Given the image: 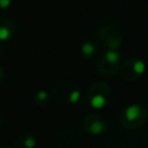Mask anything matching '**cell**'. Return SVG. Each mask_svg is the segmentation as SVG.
Segmentation results:
<instances>
[{
    "instance_id": "cell-1",
    "label": "cell",
    "mask_w": 148,
    "mask_h": 148,
    "mask_svg": "<svg viewBox=\"0 0 148 148\" xmlns=\"http://www.w3.org/2000/svg\"><path fill=\"white\" fill-rule=\"evenodd\" d=\"M97 39L108 50H119L123 46L124 38L119 23L113 18H104L96 27Z\"/></svg>"
},
{
    "instance_id": "cell-2",
    "label": "cell",
    "mask_w": 148,
    "mask_h": 148,
    "mask_svg": "<svg viewBox=\"0 0 148 148\" xmlns=\"http://www.w3.org/2000/svg\"><path fill=\"white\" fill-rule=\"evenodd\" d=\"M112 99V89L104 81L92 82L86 95V101L88 105L95 110H102L110 104Z\"/></svg>"
},
{
    "instance_id": "cell-3",
    "label": "cell",
    "mask_w": 148,
    "mask_h": 148,
    "mask_svg": "<svg viewBox=\"0 0 148 148\" xmlns=\"http://www.w3.org/2000/svg\"><path fill=\"white\" fill-rule=\"evenodd\" d=\"M52 96L61 103L75 104L81 98V88L75 81L71 79H62L54 83Z\"/></svg>"
},
{
    "instance_id": "cell-4",
    "label": "cell",
    "mask_w": 148,
    "mask_h": 148,
    "mask_svg": "<svg viewBox=\"0 0 148 148\" xmlns=\"http://www.w3.org/2000/svg\"><path fill=\"white\" fill-rule=\"evenodd\" d=\"M119 120L127 130H139L148 120V111L140 104H130L120 111Z\"/></svg>"
},
{
    "instance_id": "cell-5",
    "label": "cell",
    "mask_w": 148,
    "mask_h": 148,
    "mask_svg": "<svg viewBox=\"0 0 148 148\" xmlns=\"http://www.w3.org/2000/svg\"><path fill=\"white\" fill-rule=\"evenodd\" d=\"M121 54L118 50H105L96 58V71L103 77H113L119 69Z\"/></svg>"
},
{
    "instance_id": "cell-6",
    "label": "cell",
    "mask_w": 148,
    "mask_h": 148,
    "mask_svg": "<svg viewBox=\"0 0 148 148\" xmlns=\"http://www.w3.org/2000/svg\"><path fill=\"white\" fill-rule=\"evenodd\" d=\"M118 72L124 81L132 83L145 74L146 62L138 56H130L121 60Z\"/></svg>"
},
{
    "instance_id": "cell-7",
    "label": "cell",
    "mask_w": 148,
    "mask_h": 148,
    "mask_svg": "<svg viewBox=\"0 0 148 148\" xmlns=\"http://www.w3.org/2000/svg\"><path fill=\"white\" fill-rule=\"evenodd\" d=\"M82 127H83L86 133H88L92 136H98V135L104 134L108 131L109 120L103 114L97 113V112H92V113L87 114L83 118Z\"/></svg>"
},
{
    "instance_id": "cell-8",
    "label": "cell",
    "mask_w": 148,
    "mask_h": 148,
    "mask_svg": "<svg viewBox=\"0 0 148 148\" xmlns=\"http://www.w3.org/2000/svg\"><path fill=\"white\" fill-rule=\"evenodd\" d=\"M16 32V22L9 17L0 18V42H7Z\"/></svg>"
},
{
    "instance_id": "cell-9",
    "label": "cell",
    "mask_w": 148,
    "mask_h": 148,
    "mask_svg": "<svg viewBox=\"0 0 148 148\" xmlns=\"http://www.w3.org/2000/svg\"><path fill=\"white\" fill-rule=\"evenodd\" d=\"M37 140L32 132L25 131L17 135L15 140V147L16 148H36Z\"/></svg>"
},
{
    "instance_id": "cell-10",
    "label": "cell",
    "mask_w": 148,
    "mask_h": 148,
    "mask_svg": "<svg viewBox=\"0 0 148 148\" xmlns=\"http://www.w3.org/2000/svg\"><path fill=\"white\" fill-rule=\"evenodd\" d=\"M80 54L84 60H94L98 56L97 44L92 40H84L80 45Z\"/></svg>"
},
{
    "instance_id": "cell-11",
    "label": "cell",
    "mask_w": 148,
    "mask_h": 148,
    "mask_svg": "<svg viewBox=\"0 0 148 148\" xmlns=\"http://www.w3.org/2000/svg\"><path fill=\"white\" fill-rule=\"evenodd\" d=\"M32 99H34V103L37 106L46 108L52 103V95L45 89H39L34 94Z\"/></svg>"
},
{
    "instance_id": "cell-12",
    "label": "cell",
    "mask_w": 148,
    "mask_h": 148,
    "mask_svg": "<svg viewBox=\"0 0 148 148\" xmlns=\"http://www.w3.org/2000/svg\"><path fill=\"white\" fill-rule=\"evenodd\" d=\"M13 5V0H0V10H6L10 8Z\"/></svg>"
},
{
    "instance_id": "cell-13",
    "label": "cell",
    "mask_w": 148,
    "mask_h": 148,
    "mask_svg": "<svg viewBox=\"0 0 148 148\" xmlns=\"http://www.w3.org/2000/svg\"><path fill=\"white\" fill-rule=\"evenodd\" d=\"M5 79H6V73H5V69H3V67L0 65V86L3 83Z\"/></svg>"
},
{
    "instance_id": "cell-14",
    "label": "cell",
    "mask_w": 148,
    "mask_h": 148,
    "mask_svg": "<svg viewBox=\"0 0 148 148\" xmlns=\"http://www.w3.org/2000/svg\"><path fill=\"white\" fill-rule=\"evenodd\" d=\"M0 148H13L12 146H9V145H7V143H3V145H1L0 146Z\"/></svg>"
},
{
    "instance_id": "cell-15",
    "label": "cell",
    "mask_w": 148,
    "mask_h": 148,
    "mask_svg": "<svg viewBox=\"0 0 148 148\" xmlns=\"http://www.w3.org/2000/svg\"><path fill=\"white\" fill-rule=\"evenodd\" d=\"M2 53H3V49H2V45H1V42H0V58H1Z\"/></svg>"
},
{
    "instance_id": "cell-16",
    "label": "cell",
    "mask_w": 148,
    "mask_h": 148,
    "mask_svg": "<svg viewBox=\"0 0 148 148\" xmlns=\"http://www.w3.org/2000/svg\"><path fill=\"white\" fill-rule=\"evenodd\" d=\"M0 127H1V116H0Z\"/></svg>"
}]
</instances>
